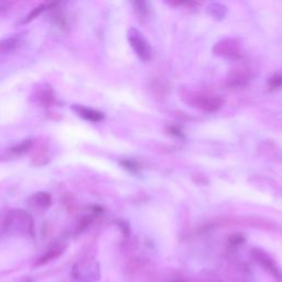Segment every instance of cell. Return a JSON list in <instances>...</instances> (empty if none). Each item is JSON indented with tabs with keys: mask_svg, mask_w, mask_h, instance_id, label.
<instances>
[{
	"mask_svg": "<svg viewBox=\"0 0 282 282\" xmlns=\"http://www.w3.org/2000/svg\"><path fill=\"white\" fill-rule=\"evenodd\" d=\"M6 228L16 234H32L33 222L25 210H11L6 220Z\"/></svg>",
	"mask_w": 282,
	"mask_h": 282,
	"instance_id": "obj_1",
	"label": "cell"
},
{
	"mask_svg": "<svg viewBox=\"0 0 282 282\" xmlns=\"http://www.w3.org/2000/svg\"><path fill=\"white\" fill-rule=\"evenodd\" d=\"M73 277L81 282H93L99 279V268L95 261H81L73 268Z\"/></svg>",
	"mask_w": 282,
	"mask_h": 282,
	"instance_id": "obj_2",
	"label": "cell"
},
{
	"mask_svg": "<svg viewBox=\"0 0 282 282\" xmlns=\"http://www.w3.org/2000/svg\"><path fill=\"white\" fill-rule=\"evenodd\" d=\"M128 40L141 60H149L151 56V49L148 41L143 37V34L136 29H130L128 32Z\"/></svg>",
	"mask_w": 282,
	"mask_h": 282,
	"instance_id": "obj_3",
	"label": "cell"
},
{
	"mask_svg": "<svg viewBox=\"0 0 282 282\" xmlns=\"http://www.w3.org/2000/svg\"><path fill=\"white\" fill-rule=\"evenodd\" d=\"M73 110L75 111L82 118L85 120L92 121V122H98L104 119V114L101 111L85 107V106H80V105H74Z\"/></svg>",
	"mask_w": 282,
	"mask_h": 282,
	"instance_id": "obj_4",
	"label": "cell"
},
{
	"mask_svg": "<svg viewBox=\"0 0 282 282\" xmlns=\"http://www.w3.org/2000/svg\"><path fill=\"white\" fill-rule=\"evenodd\" d=\"M255 257H256V259H257V261L259 262V263H261L262 266L266 268L268 271H270L271 272L273 275H275V277L277 278H281V273H280V271H279V269L275 267V264H274V262L270 259V258L267 256V255H264L262 251H260V250H256L255 251Z\"/></svg>",
	"mask_w": 282,
	"mask_h": 282,
	"instance_id": "obj_5",
	"label": "cell"
},
{
	"mask_svg": "<svg viewBox=\"0 0 282 282\" xmlns=\"http://www.w3.org/2000/svg\"><path fill=\"white\" fill-rule=\"evenodd\" d=\"M29 203H30V205L33 207H49L51 205V195L49 193L45 192L34 193L33 195L29 198Z\"/></svg>",
	"mask_w": 282,
	"mask_h": 282,
	"instance_id": "obj_6",
	"label": "cell"
},
{
	"mask_svg": "<svg viewBox=\"0 0 282 282\" xmlns=\"http://www.w3.org/2000/svg\"><path fill=\"white\" fill-rule=\"evenodd\" d=\"M63 252V248L60 246H54L53 248H51L46 254L41 258L40 261H39V264H42V263H46V262H49L53 259H55V258H57L58 256H60L61 254Z\"/></svg>",
	"mask_w": 282,
	"mask_h": 282,
	"instance_id": "obj_7",
	"label": "cell"
},
{
	"mask_svg": "<svg viewBox=\"0 0 282 282\" xmlns=\"http://www.w3.org/2000/svg\"><path fill=\"white\" fill-rule=\"evenodd\" d=\"M269 85L271 86L272 88L281 87L282 86V74H277V75H274L273 78L270 79Z\"/></svg>",
	"mask_w": 282,
	"mask_h": 282,
	"instance_id": "obj_8",
	"label": "cell"
},
{
	"mask_svg": "<svg viewBox=\"0 0 282 282\" xmlns=\"http://www.w3.org/2000/svg\"><path fill=\"white\" fill-rule=\"evenodd\" d=\"M30 145H31V141L30 140L25 141V143H22L21 145L16 147V148L14 149V151L17 152V154L21 155V154H23V152H26L29 148H30Z\"/></svg>",
	"mask_w": 282,
	"mask_h": 282,
	"instance_id": "obj_9",
	"label": "cell"
},
{
	"mask_svg": "<svg viewBox=\"0 0 282 282\" xmlns=\"http://www.w3.org/2000/svg\"><path fill=\"white\" fill-rule=\"evenodd\" d=\"M43 8H45V6H44V5H43V6H41V7H40V8H38V9H35V10L33 11V13H32V14H31L30 16H29V17H28V19H27L26 21H29V20H32V19H33V18H34V17H37V16H38V15H39V14L41 13V11H42V10H43Z\"/></svg>",
	"mask_w": 282,
	"mask_h": 282,
	"instance_id": "obj_10",
	"label": "cell"
}]
</instances>
